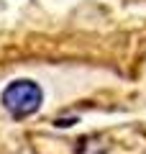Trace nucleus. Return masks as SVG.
<instances>
[{
	"label": "nucleus",
	"mask_w": 146,
	"mask_h": 154,
	"mask_svg": "<svg viewBox=\"0 0 146 154\" xmlns=\"http://www.w3.org/2000/svg\"><path fill=\"white\" fill-rule=\"evenodd\" d=\"M41 88H38L33 80H16L3 90V105L11 116L16 118H26V116L36 113L41 108Z\"/></svg>",
	"instance_id": "1"
}]
</instances>
